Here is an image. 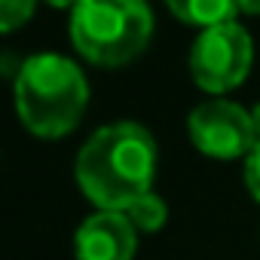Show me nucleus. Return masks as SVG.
<instances>
[{
	"label": "nucleus",
	"mask_w": 260,
	"mask_h": 260,
	"mask_svg": "<svg viewBox=\"0 0 260 260\" xmlns=\"http://www.w3.org/2000/svg\"><path fill=\"white\" fill-rule=\"evenodd\" d=\"M71 40L77 52L101 68H122L138 58L153 34L147 0H80L71 10Z\"/></svg>",
	"instance_id": "7ed1b4c3"
},
{
	"label": "nucleus",
	"mask_w": 260,
	"mask_h": 260,
	"mask_svg": "<svg viewBox=\"0 0 260 260\" xmlns=\"http://www.w3.org/2000/svg\"><path fill=\"white\" fill-rule=\"evenodd\" d=\"M37 0H0V31H16L34 16Z\"/></svg>",
	"instance_id": "1a4fd4ad"
},
{
	"label": "nucleus",
	"mask_w": 260,
	"mask_h": 260,
	"mask_svg": "<svg viewBox=\"0 0 260 260\" xmlns=\"http://www.w3.org/2000/svg\"><path fill=\"white\" fill-rule=\"evenodd\" d=\"M254 46L242 25L223 22L205 28L190 49V74L199 89L220 95L236 89L251 71Z\"/></svg>",
	"instance_id": "20e7f679"
},
{
	"label": "nucleus",
	"mask_w": 260,
	"mask_h": 260,
	"mask_svg": "<svg viewBox=\"0 0 260 260\" xmlns=\"http://www.w3.org/2000/svg\"><path fill=\"white\" fill-rule=\"evenodd\" d=\"M187 132L196 150L214 159H239L257 147L251 110L233 101H223V98L193 107L187 119Z\"/></svg>",
	"instance_id": "39448f33"
},
{
	"label": "nucleus",
	"mask_w": 260,
	"mask_h": 260,
	"mask_svg": "<svg viewBox=\"0 0 260 260\" xmlns=\"http://www.w3.org/2000/svg\"><path fill=\"white\" fill-rule=\"evenodd\" d=\"M13 95L22 125L37 138L55 141L80 125L89 104V83L71 58L40 52L19 64Z\"/></svg>",
	"instance_id": "f03ea898"
},
{
	"label": "nucleus",
	"mask_w": 260,
	"mask_h": 260,
	"mask_svg": "<svg viewBox=\"0 0 260 260\" xmlns=\"http://www.w3.org/2000/svg\"><path fill=\"white\" fill-rule=\"evenodd\" d=\"M135 233L125 211H95L74 236L77 260H132L138 245Z\"/></svg>",
	"instance_id": "423d86ee"
},
{
	"label": "nucleus",
	"mask_w": 260,
	"mask_h": 260,
	"mask_svg": "<svg viewBox=\"0 0 260 260\" xmlns=\"http://www.w3.org/2000/svg\"><path fill=\"white\" fill-rule=\"evenodd\" d=\"M245 184H248L251 196L260 202V144L245 156Z\"/></svg>",
	"instance_id": "9d476101"
},
{
	"label": "nucleus",
	"mask_w": 260,
	"mask_h": 260,
	"mask_svg": "<svg viewBox=\"0 0 260 260\" xmlns=\"http://www.w3.org/2000/svg\"><path fill=\"white\" fill-rule=\"evenodd\" d=\"M251 119H254V138H257V144H260V104L251 110Z\"/></svg>",
	"instance_id": "ddd939ff"
},
{
	"label": "nucleus",
	"mask_w": 260,
	"mask_h": 260,
	"mask_svg": "<svg viewBox=\"0 0 260 260\" xmlns=\"http://www.w3.org/2000/svg\"><path fill=\"white\" fill-rule=\"evenodd\" d=\"M166 7L187 25L211 28L233 22V16L239 13V0H166Z\"/></svg>",
	"instance_id": "0eeeda50"
},
{
	"label": "nucleus",
	"mask_w": 260,
	"mask_h": 260,
	"mask_svg": "<svg viewBox=\"0 0 260 260\" xmlns=\"http://www.w3.org/2000/svg\"><path fill=\"white\" fill-rule=\"evenodd\" d=\"M125 217L132 220V226L141 230V233H156V230H162L166 220H169V205H166L162 196H156V193L150 190V193L138 196L132 205L125 208Z\"/></svg>",
	"instance_id": "6e6552de"
},
{
	"label": "nucleus",
	"mask_w": 260,
	"mask_h": 260,
	"mask_svg": "<svg viewBox=\"0 0 260 260\" xmlns=\"http://www.w3.org/2000/svg\"><path fill=\"white\" fill-rule=\"evenodd\" d=\"M239 13H248V16H260V0H239Z\"/></svg>",
	"instance_id": "9b49d317"
},
{
	"label": "nucleus",
	"mask_w": 260,
	"mask_h": 260,
	"mask_svg": "<svg viewBox=\"0 0 260 260\" xmlns=\"http://www.w3.org/2000/svg\"><path fill=\"white\" fill-rule=\"evenodd\" d=\"M156 141L138 122H110L80 147L77 184L101 211H125L150 193L156 175Z\"/></svg>",
	"instance_id": "f257e3e1"
},
{
	"label": "nucleus",
	"mask_w": 260,
	"mask_h": 260,
	"mask_svg": "<svg viewBox=\"0 0 260 260\" xmlns=\"http://www.w3.org/2000/svg\"><path fill=\"white\" fill-rule=\"evenodd\" d=\"M43 4H49V7H55V10H74L80 0H43Z\"/></svg>",
	"instance_id": "f8f14e48"
}]
</instances>
